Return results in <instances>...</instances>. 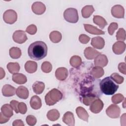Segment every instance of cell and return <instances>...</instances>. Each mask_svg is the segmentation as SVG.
I'll list each match as a JSON object with an SVG mask.
<instances>
[{
	"instance_id": "5bb4252c",
	"label": "cell",
	"mask_w": 126,
	"mask_h": 126,
	"mask_svg": "<svg viewBox=\"0 0 126 126\" xmlns=\"http://www.w3.org/2000/svg\"><path fill=\"white\" fill-rule=\"evenodd\" d=\"M91 45L94 48L98 49H102L105 45V41L100 36L93 37L91 40Z\"/></svg>"
},
{
	"instance_id": "ee69618b",
	"label": "cell",
	"mask_w": 126,
	"mask_h": 126,
	"mask_svg": "<svg viewBox=\"0 0 126 126\" xmlns=\"http://www.w3.org/2000/svg\"><path fill=\"white\" fill-rule=\"evenodd\" d=\"M19 102L18 101H16L15 100H12L10 101V104L13 109L15 111V112L16 113H18L19 110H18V104H19Z\"/></svg>"
},
{
	"instance_id": "30bf717a",
	"label": "cell",
	"mask_w": 126,
	"mask_h": 126,
	"mask_svg": "<svg viewBox=\"0 0 126 126\" xmlns=\"http://www.w3.org/2000/svg\"><path fill=\"white\" fill-rule=\"evenodd\" d=\"M111 14L115 18H124L125 10L124 7L121 5H115L111 8Z\"/></svg>"
},
{
	"instance_id": "9a60e30c",
	"label": "cell",
	"mask_w": 126,
	"mask_h": 126,
	"mask_svg": "<svg viewBox=\"0 0 126 126\" xmlns=\"http://www.w3.org/2000/svg\"><path fill=\"white\" fill-rule=\"evenodd\" d=\"M63 121L69 126H74L75 125V119L73 114L69 111L65 113L63 117Z\"/></svg>"
},
{
	"instance_id": "cb8c5ba5",
	"label": "cell",
	"mask_w": 126,
	"mask_h": 126,
	"mask_svg": "<svg viewBox=\"0 0 126 126\" xmlns=\"http://www.w3.org/2000/svg\"><path fill=\"white\" fill-rule=\"evenodd\" d=\"M45 84L42 82L36 81L32 85V89L34 93L37 94H41L44 91Z\"/></svg>"
},
{
	"instance_id": "ba28073f",
	"label": "cell",
	"mask_w": 126,
	"mask_h": 126,
	"mask_svg": "<svg viewBox=\"0 0 126 126\" xmlns=\"http://www.w3.org/2000/svg\"><path fill=\"white\" fill-rule=\"evenodd\" d=\"M103 108V103L101 99L98 98L95 99L90 105V110L94 113H99Z\"/></svg>"
},
{
	"instance_id": "f35d334b",
	"label": "cell",
	"mask_w": 126,
	"mask_h": 126,
	"mask_svg": "<svg viewBox=\"0 0 126 126\" xmlns=\"http://www.w3.org/2000/svg\"><path fill=\"white\" fill-rule=\"evenodd\" d=\"M118 25L117 23L113 22L110 24L108 28V32L110 35H112L115 32V31L118 29Z\"/></svg>"
},
{
	"instance_id": "7bdbcfd3",
	"label": "cell",
	"mask_w": 126,
	"mask_h": 126,
	"mask_svg": "<svg viewBox=\"0 0 126 126\" xmlns=\"http://www.w3.org/2000/svg\"><path fill=\"white\" fill-rule=\"evenodd\" d=\"M90 40V37L85 34H81L79 37V40L81 43L87 44Z\"/></svg>"
},
{
	"instance_id": "74e56055",
	"label": "cell",
	"mask_w": 126,
	"mask_h": 126,
	"mask_svg": "<svg viewBox=\"0 0 126 126\" xmlns=\"http://www.w3.org/2000/svg\"><path fill=\"white\" fill-rule=\"evenodd\" d=\"M111 78L117 84H122L124 81V77L117 73H113L111 75Z\"/></svg>"
},
{
	"instance_id": "603a6c76",
	"label": "cell",
	"mask_w": 126,
	"mask_h": 126,
	"mask_svg": "<svg viewBox=\"0 0 126 126\" xmlns=\"http://www.w3.org/2000/svg\"><path fill=\"white\" fill-rule=\"evenodd\" d=\"M76 112L80 119L86 122L88 121L89 114L84 108L82 107H78L76 109Z\"/></svg>"
},
{
	"instance_id": "60d3db41",
	"label": "cell",
	"mask_w": 126,
	"mask_h": 126,
	"mask_svg": "<svg viewBox=\"0 0 126 126\" xmlns=\"http://www.w3.org/2000/svg\"><path fill=\"white\" fill-rule=\"evenodd\" d=\"M26 32L30 34L33 35L37 32V28L34 25H30L27 28Z\"/></svg>"
},
{
	"instance_id": "ab89813d",
	"label": "cell",
	"mask_w": 126,
	"mask_h": 126,
	"mask_svg": "<svg viewBox=\"0 0 126 126\" xmlns=\"http://www.w3.org/2000/svg\"><path fill=\"white\" fill-rule=\"evenodd\" d=\"M26 122L28 125L32 126L36 124V119L33 115H29L26 117Z\"/></svg>"
},
{
	"instance_id": "e0dca14e",
	"label": "cell",
	"mask_w": 126,
	"mask_h": 126,
	"mask_svg": "<svg viewBox=\"0 0 126 126\" xmlns=\"http://www.w3.org/2000/svg\"><path fill=\"white\" fill-rule=\"evenodd\" d=\"M16 91V89L9 84L4 85L2 88V93L4 96H13L15 94Z\"/></svg>"
},
{
	"instance_id": "bcb514c9",
	"label": "cell",
	"mask_w": 126,
	"mask_h": 126,
	"mask_svg": "<svg viewBox=\"0 0 126 126\" xmlns=\"http://www.w3.org/2000/svg\"><path fill=\"white\" fill-rule=\"evenodd\" d=\"M9 120V118H8L2 114L1 112L0 113V124H3L6 123Z\"/></svg>"
},
{
	"instance_id": "b9f144b4",
	"label": "cell",
	"mask_w": 126,
	"mask_h": 126,
	"mask_svg": "<svg viewBox=\"0 0 126 126\" xmlns=\"http://www.w3.org/2000/svg\"><path fill=\"white\" fill-rule=\"evenodd\" d=\"M18 110L21 114H25L27 111V107L26 104L23 102H19L18 104Z\"/></svg>"
},
{
	"instance_id": "d4e9b609",
	"label": "cell",
	"mask_w": 126,
	"mask_h": 126,
	"mask_svg": "<svg viewBox=\"0 0 126 126\" xmlns=\"http://www.w3.org/2000/svg\"><path fill=\"white\" fill-rule=\"evenodd\" d=\"M90 73L95 78H99L104 75V71L102 67L95 66L92 69Z\"/></svg>"
},
{
	"instance_id": "7c38bea8",
	"label": "cell",
	"mask_w": 126,
	"mask_h": 126,
	"mask_svg": "<svg viewBox=\"0 0 126 126\" xmlns=\"http://www.w3.org/2000/svg\"><path fill=\"white\" fill-rule=\"evenodd\" d=\"M126 49V44L120 41H118L115 42L112 47L113 52L117 55L122 54L124 52Z\"/></svg>"
},
{
	"instance_id": "ffe728a7",
	"label": "cell",
	"mask_w": 126,
	"mask_h": 126,
	"mask_svg": "<svg viewBox=\"0 0 126 126\" xmlns=\"http://www.w3.org/2000/svg\"><path fill=\"white\" fill-rule=\"evenodd\" d=\"M30 105L32 109L35 110L40 108L42 106V103L40 97L37 95L32 96L30 100Z\"/></svg>"
},
{
	"instance_id": "83f0119b",
	"label": "cell",
	"mask_w": 126,
	"mask_h": 126,
	"mask_svg": "<svg viewBox=\"0 0 126 126\" xmlns=\"http://www.w3.org/2000/svg\"><path fill=\"white\" fill-rule=\"evenodd\" d=\"M94 11V9L93 5H86L82 9V15L83 17L85 18H89L92 14Z\"/></svg>"
},
{
	"instance_id": "5b68a950",
	"label": "cell",
	"mask_w": 126,
	"mask_h": 126,
	"mask_svg": "<svg viewBox=\"0 0 126 126\" xmlns=\"http://www.w3.org/2000/svg\"><path fill=\"white\" fill-rule=\"evenodd\" d=\"M4 21L8 24H14L17 19V15L16 12L12 9L6 10L3 15Z\"/></svg>"
},
{
	"instance_id": "f1b7e54d",
	"label": "cell",
	"mask_w": 126,
	"mask_h": 126,
	"mask_svg": "<svg viewBox=\"0 0 126 126\" xmlns=\"http://www.w3.org/2000/svg\"><path fill=\"white\" fill-rule=\"evenodd\" d=\"M60 113L57 109H53L49 110L47 114V117L48 120L51 121H55L60 117Z\"/></svg>"
},
{
	"instance_id": "681fc988",
	"label": "cell",
	"mask_w": 126,
	"mask_h": 126,
	"mask_svg": "<svg viewBox=\"0 0 126 126\" xmlns=\"http://www.w3.org/2000/svg\"><path fill=\"white\" fill-rule=\"evenodd\" d=\"M0 79H2L4 76H5V72L4 70L2 69V68L0 67Z\"/></svg>"
},
{
	"instance_id": "7402d4cb",
	"label": "cell",
	"mask_w": 126,
	"mask_h": 126,
	"mask_svg": "<svg viewBox=\"0 0 126 126\" xmlns=\"http://www.w3.org/2000/svg\"><path fill=\"white\" fill-rule=\"evenodd\" d=\"M12 80L18 84H23L27 82L26 76L22 73H15L12 76Z\"/></svg>"
},
{
	"instance_id": "7a4b0ae2",
	"label": "cell",
	"mask_w": 126,
	"mask_h": 126,
	"mask_svg": "<svg viewBox=\"0 0 126 126\" xmlns=\"http://www.w3.org/2000/svg\"><path fill=\"white\" fill-rule=\"evenodd\" d=\"M99 86L101 91L106 95L114 94L119 88V86L109 76L103 79L100 81Z\"/></svg>"
},
{
	"instance_id": "484cf974",
	"label": "cell",
	"mask_w": 126,
	"mask_h": 126,
	"mask_svg": "<svg viewBox=\"0 0 126 126\" xmlns=\"http://www.w3.org/2000/svg\"><path fill=\"white\" fill-rule=\"evenodd\" d=\"M12 108L10 105L8 104H5L3 105L1 108V112L5 116L10 118L13 116V110Z\"/></svg>"
},
{
	"instance_id": "277c9868",
	"label": "cell",
	"mask_w": 126,
	"mask_h": 126,
	"mask_svg": "<svg viewBox=\"0 0 126 126\" xmlns=\"http://www.w3.org/2000/svg\"><path fill=\"white\" fill-rule=\"evenodd\" d=\"M64 19L69 23H77L79 19L78 12L76 9L74 8H68L63 13Z\"/></svg>"
},
{
	"instance_id": "f6af8a7d",
	"label": "cell",
	"mask_w": 126,
	"mask_h": 126,
	"mask_svg": "<svg viewBox=\"0 0 126 126\" xmlns=\"http://www.w3.org/2000/svg\"><path fill=\"white\" fill-rule=\"evenodd\" d=\"M126 65L125 63H120L118 65V69L120 72L126 74Z\"/></svg>"
},
{
	"instance_id": "d6986e66",
	"label": "cell",
	"mask_w": 126,
	"mask_h": 126,
	"mask_svg": "<svg viewBox=\"0 0 126 126\" xmlns=\"http://www.w3.org/2000/svg\"><path fill=\"white\" fill-rule=\"evenodd\" d=\"M16 94L20 98L26 99L29 96V92L28 89L26 87L21 86L18 87L16 89Z\"/></svg>"
},
{
	"instance_id": "e575fe53",
	"label": "cell",
	"mask_w": 126,
	"mask_h": 126,
	"mask_svg": "<svg viewBox=\"0 0 126 126\" xmlns=\"http://www.w3.org/2000/svg\"><path fill=\"white\" fill-rule=\"evenodd\" d=\"M116 38L118 41H123L126 39V31L123 28H120L117 32Z\"/></svg>"
},
{
	"instance_id": "8d00e7d4",
	"label": "cell",
	"mask_w": 126,
	"mask_h": 126,
	"mask_svg": "<svg viewBox=\"0 0 126 126\" xmlns=\"http://www.w3.org/2000/svg\"><path fill=\"white\" fill-rule=\"evenodd\" d=\"M112 101L114 104H118L121 102L124 99V96L121 94H114L112 97Z\"/></svg>"
},
{
	"instance_id": "1f68e13d",
	"label": "cell",
	"mask_w": 126,
	"mask_h": 126,
	"mask_svg": "<svg viewBox=\"0 0 126 126\" xmlns=\"http://www.w3.org/2000/svg\"><path fill=\"white\" fill-rule=\"evenodd\" d=\"M7 68L10 73L15 74L19 71L20 67L18 63H9L7 64Z\"/></svg>"
},
{
	"instance_id": "8fae6325",
	"label": "cell",
	"mask_w": 126,
	"mask_h": 126,
	"mask_svg": "<svg viewBox=\"0 0 126 126\" xmlns=\"http://www.w3.org/2000/svg\"><path fill=\"white\" fill-rule=\"evenodd\" d=\"M108 62V61L106 56L104 54H99L95 58L94 64L95 66L103 67L107 64Z\"/></svg>"
},
{
	"instance_id": "44dd1931",
	"label": "cell",
	"mask_w": 126,
	"mask_h": 126,
	"mask_svg": "<svg viewBox=\"0 0 126 126\" xmlns=\"http://www.w3.org/2000/svg\"><path fill=\"white\" fill-rule=\"evenodd\" d=\"M37 68V64L36 62L31 61H27L25 64V68L26 71L29 73H33L35 72Z\"/></svg>"
},
{
	"instance_id": "f546056e",
	"label": "cell",
	"mask_w": 126,
	"mask_h": 126,
	"mask_svg": "<svg viewBox=\"0 0 126 126\" xmlns=\"http://www.w3.org/2000/svg\"><path fill=\"white\" fill-rule=\"evenodd\" d=\"M62 34L58 31H54L52 32L49 35L50 40L53 43H58L62 39Z\"/></svg>"
},
{
	"instance_id": "2e32d148",
	"label": "cell",
	"mask_w": 126,
	"mask_h": 126,
	"mask_svg": "<svg viewBox=\"0 0 126 126\" xmlns=\"http://www.w3.org/2000/svg\"><path fill=\"white\" fill-rule=\"evenodd\" d=\"M55 76L59 80H64L68 76V70L65 67H59L56 70Z\"/></svg>"
},
{
	"instance_id": "4dcf8cb0",
	"label": "cell",
	"mask_w": 126,
	"mask_h": 126,
	"mask_svg": "<svg viewBox=\"0 0 126 126\" xmlns=\"http://www.w3.org/2000/svg\"><path fill=\"white\" fill-rule=\"evenodd\" d=\"M9 53L10 57L13 59H17L19 58L22 54L21 49L16 47H13L10 48Z\"/></svg>"
},
{
	"instance_id": "c3c4849f",
	"label": "cell",
	"mask_w": 126,
	"mask_h": 126,
	"mask_svg": "<svg viewBox=\"0 0 126 126\" xmlns=\"http://www.w3.org/2000/svg\"><path fill=\"white\" fill-rule=\"evenodd\" d=\"M123 123H126V113H124L121 117V126H123ZM126 125V124H125Z\"/></svg>"
},
{
	"instance_id": "9c48e42d",
	"label": "cell",
	"mask_w": 126,
	"mask_h": 126,
	"mask_svg": "<svg viewBox=\"0 0 126 126\" xmlns=\"http://www.w3.org/2000/svg\"><path fill=\"white\" fill-rule=\"evenodd\" d=\"M32 12L37 15H41L44 13L46 10V6L44 4L40 1L34 2L32 6Z\"/></svg>"
},
{
	"instance_id": "d6a6232c",
	"label": "cell",
	"mask_w": 126,
	"mask_h": 126,
	"mask_svg": "<svg viewBox=\"0 0 126 126\" xmlns=\"http://www.w3.org/2000/svg\"><path fill=\"white\" fill-rule=\"evenodd\" d=\"M70 65L76 68H78L82 63L81 58L78 56H73L70 59Z\"/></svg>"
},
{
	"instance_id": "ac0fdd59",
	"label": "cell",
	"mask_w": 126,
	"mask_h": 126,
	"mask_svg": "<svg viewBox=\"0 0 126 126\" xmlns=\"http://www.w3.org/2000/svg\"><path fill=\"white\" fill-rule=\"evenodd\" d=\"M85 30L89 33L93 34L100 35L104 34L105 33L102 30L97 29L96 27H94L93 25L89 24H84V25Z\"/></svg>"
},
{
	"instance_id": "836d02e7",
	"label": "cell",
	"mask_w": 126,
	"mask_h": 126,
	"mask_svg": "<svg viewBox=\"0 0 126 126\" xmlns=\"http://www.w3.org/2000/svg\"><path fill=\"white\" fill-rule=\"evenodd\" d=\"M97 97L94 94H86L84 95L82 99L83 103L87 105H90Z\"/></svg>"
},
{
	"instance_id": "6da1fadb",
	"label": "cell",
	"mask_w": 126,
	"mask_h": 126,
	"mask_svg": "<svg viewBox=\"0 0 126 126\" xmlns=\"http://www.w3.org/2000/svg\"><path fill=\"white\" fill-rule=\"evenodd\" d=\"M28 53L32 60L39 61L44 58L47 54V46L45 42L37 41L32 43L29 47Z\"/></svg>"
},
{
	"instance_id": "4316f807",
	"label": "cell",
	"mask_w": 126,
	"mask_h": 126,
	"mask_svg": "<svg viewBox=\"0 0 126 126\" xmlns=\"http://www.w3.org/2000/svg\"><path fill=\"white\" fill-rule=\"evenodd\" d=\"M93 22L101 29H103L107 25V23L105 19L99 15H94V16Z\"/></svg>"
},
{
	"instance_id": "8992f818",
	"label": "cell",
	"mask_w": 126,
	"mask_h": 126,
	"mask_svg": "<svg viewBox=\"0 0 126 126\" xmlns=\"http://www.w3.org/2000/svg\"><path fill=\"white\" fill-rule=\"evenodd\" d=\"M121 110L120 107L115 104L110 105L106 110V113L111 118H118L120 115Z\"/></svg>"
},
{
	"instance_id": "7dc6e473",
	"label": "cell",
	"mask_w": 126,
	"mask_h": 126,
	"mask_svg": "<svg viewBox=\"0 0 126 126\" xmlns=\"http://www.w3.org/2000/svg\"><path fill=\"white\" fill-rule=\"evenodd\" d=\"M12 125L13 126H23L24 124L21 120H16L13 122Z\"/></svg>"
},
{
	"instance_id": "52a82bcc",
	"label": "cell",
	"mask_w": 126,
	"mask_h": 126,
	"mask_svg": "<svg viewBox=\"0 0 126 126\" xmlns=\"http://www.w3.org/2000/svg\"><path fill=\"white\" fill-rule=\"evenodd\" d=\"M12 38L14 42L19 44H22L28 39L25 32L22 30L16 31L13 34Z\"/></svg>"
},
{
	"instance_id": "4fadbf2b",
	"label": "cell",
	"mask_w": 126,
	"mask_h": 126,
	"mask_svg": "<svg viewBox=\"0 0 126 126\" xmlns=\"http://www.w3.org/2000/svg\"><path fill=\"white\" fill-rule=\"evenodd\" d=\"M84 54L87 59L93 60L100 53L94 48L88 47L85 49Z\"/></svg>"
},
{
	"instance_id": "3957f363",
	"label": "cell",
	"mask_w": 126,
	"mask_h": 126,
	"mask_svg": "<svg viewBox=\"0 0 126 126\" xmlns=\"http://www.w3.org/2000/svg\"><path fill=\"white\" fill-rule=\"evenodd\" d=\"M63 98V94L57 89H53L50 91L45 96L46 104L49 106L53 105Z\"/></svg>"
},
{
	"instance_id": "d590c367",
	"label": "cell",
	"mask_w": 126,
	"mask_h": 126,
	"mask_svg": "<svg viewBox=\"0 0 126 126\" xmlns=\"http://www.w3.org/2000/svg\"><path fill=\"white\" fill-rule=\"evenodd\" d=\"M41 68L43 72L45 73H49L52 70V65L50 62L45 61L42 63Z\"/></svg>"
}]
</instances>
